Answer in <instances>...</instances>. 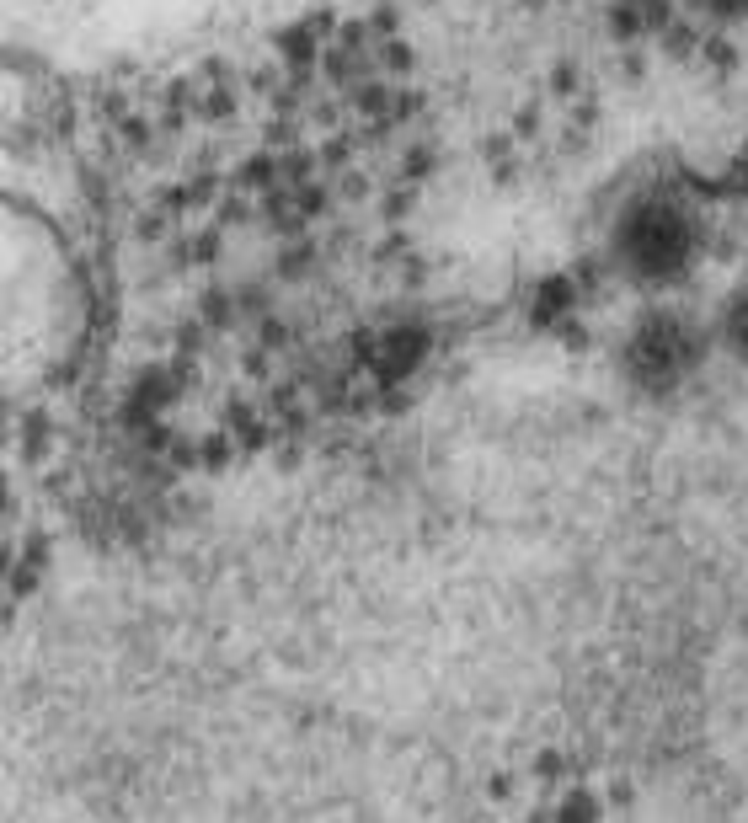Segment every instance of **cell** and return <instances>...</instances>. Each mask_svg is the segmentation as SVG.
Here are the masks:
<instances>
[{
  "label": "cell",
  "instance_id": "cell-1",
  "mask_svg": "<svg viewBox=\"0 0 748 823\" xmlns=\"http://www.w3.org/2000/svg\"><path fill=\"white\" fill-rule=\"evenodd\" d=\"M620 375L652 401L679 396L684 385H695L706 375V364L716 359L711 343V321L706 305H695L690 294L674 300H636L631 316L620 321V343H615Z\"/></svg>",
  "mask_w": 748,
  "mask_h": 823
},
{
  "label": "cell",
  "instance_id": "cell-2",
  "mask_svg": "<svg viewBox=\"0 0 748 823\" xmlns=\"http://www.w3.org/2000/svg\"><path fill=\"white\" fill-rule=\"evenodd\" d=\"M711 321V343L722 359H732L738 369H748V257L732 268V278L722 284V294L706 305Z\"/></svg>",
  "mask_w": 748,
  "mask_h": 823
}]
</instances>
